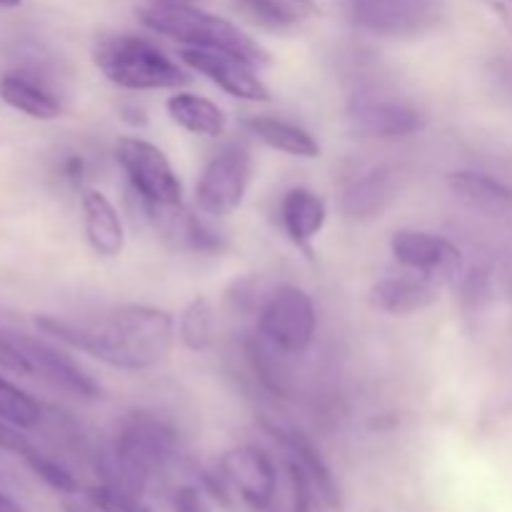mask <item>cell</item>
I'll return each mask as SVG.
<instances>
[{"instance_id": "9a60e30c", "label": "cell", "mask_w": 512, "mask_h": 512, "mask_svg": "<svg viewBox=\"0 0 512 512\" xmlns=\"http://www.w3.org/2000/svg\"><path fill=\"white\" fill-rule=\"evenodd\" d=\"M405 183V170L400 165H378L343 190V213L350 220H373L390 208Z\"/></svg>"}, {"instance_id": "d6986e66", "label": "cell", "mask_w": 512, "mask_h": 512, "mask_svg": "<svg viewBox=\"0 0 512 512\" xmlns=\"http://www.w3.org/2000/svg\"><path fill=\"white\" fill-rule=\"evenodd\" d=\"M325 220H328V205L315 190L298 185L280 200V225L290 243L298 248H310V243L325 228Z\"/></svg>"}, {"instance_id": "f1b7e54d", "label": "cell", "mask_w": 512, "mask_h": 512, "mask_svg": "<svg viewBox=\"0 0 512 512\" xmlns=\"http://www.w3.org/2000/svg\"><path fill=\"white\" fill-rule=\"evenodd\" d=\"M490 295V273L485 268L473 270L460 280V303L465 310H480Z\"/></svg>"}, {"instance_id": "83f0119b", "label": "cell", "mask_w": 512, "mask_h": 512, "mask_svg": "<svg viewBox=\"0 0 512 512\" xmlns=\"http://www.w3.org/2000/svg\"><path fill=\"white\" fill-rule=\"evenodd\" d=\"M85 498L98 505L103 512H150L140 500V495L113 483L93 485V488L85 490Z\"/></svg>"}, {"instance_id": "d4e9b609", "label": "cell", "mask_w": 512, "mask_h": 512, "mask_svg": "<svg viewBox=\"0 0 512 512\" xmlns=\"http://www.w3.org/2000/svg\"><path fill=\"white\" fill-rule=\"evenodd\" d=\"M178 335L183 345L193 353H205L215 338L213 303L205 295H195L178 318Z\"/></svg>"}, {"instance_id": "ac0fdd59", "label": "cell", "mask_w": 512, "mask_h": 512, "mask_svg": "<svg viewBox=\"0 0 512 512\" xmlns=\"http://www.w3.org/2000/svg\"><path fill=\"white\" fill-rule=\"evenodd\" d=\"M80 213L90 250L100 258H118L125 245V228L118 208L100 190L85 188L80 195Z\"/></svg>"}, {"instance_id": "4fadbf2b", "label": "cell", "mask_w": 512, "mask_h": 512, "mask_svg": "<svg viewBox=\"0 0 512 512\" xmlns=\"http://www.w3.org/2000/svg\"><path fill=\"white\" fill-rule=\"evenodd\" d=\"M153 228L173 250L195 255H220L225 250L223 233L205 225L198 215L190 213L183 203L175 205H150L143 208Z\"/></svg>"}, {"instance_id": "3957f363", "label": "cell", "mask_w": 512, "mask_h": 512, "mask_svg": "<svg viewBox=\"0 0 512 512\" xmlns=\"http://www.w3.org/2000/svg\"><path fill=\"white\" fill-rule=\"evenodd\" d=\"M138 18L145 28L175 40L183 48L223 50V53L240 55L255 68L270 63L268 50L258 40L250 38L243 28L193 3L145 5L138 10Z\"/></svg>"}, {"instance_id": "603a6c76", "label": "cell", "mask_w": 512, "mask_h": 512, "mask_svg": "<svg viewBox=\"0 0 512 512\" xmlns=\"http://www.w3.org/2000/svg\"><path fill=\"white\" fill-rule=\"evenodd\" d=\"M165 108H168V115L180 128H185L188 133L203 135V138H220L225 133V125H228L218 103L203 98V95L175 93L170 95Z\"/></svg>"}, {"instance_id": "e0dca14e", "label": "cell", "mask_w": 512, "mask_h": 512, "mask_svg": "<svg viewBox=\"0 0 512 512\" xmlns=\"http://www.w3.org/2000/svg\"><path fill=\"white\" fill-rule=\"evenodd\" d=\"M440 298V285L433 280L423 278L418 273L390 275V278L378 280L370 288V305L378 313L393 315V318H408L423 310L433 308Z\"/></svg>"}, {"instance_id": "6da1fadb", "label": "cell", "mask_w": 512, "mask_h": 512, "mask_svg": "<svg viewBox=\"0 0 512 512\" xmlns=\"http://www.w3.org/2000/svg\"><path fill=\"white\" fill-rule=\"evenodd\" d=\"M35 328L68 348L128 373H140L163 363L175 340L173 315L155 305L138 303L118 305L90 323L38 315Z\"/></svg>"}, {"instance_id": "7c38bea8", "label": "cell", "mask_w": 512, "mask_h": 512, "mask_svg": "<svg viewBox=\"0 0 512 512\" xmlns=\"http://www.w3.org/2000/svg\"><path fill=\"white\" fill-rule=\"evenodd\" d=\"M348 118L353 128L368 138H408L425 128V115L415 105L375 95L353 98Z\"/></svg>"}, {"instance_id": "1f68e13d", "label": "cell", "mask_w": 512, "mask_h": 512, "mask_svg": "<svg viewBox=\"0 0 512 512\" xmlns=\"http://www.w3.org/2000/svg\"><path fill=\"white\" fill-rule=\"evenodd\" d=\"M200 488L210 495L218 505H223L225 510L233 508V495H230V483L223 478V473H210V470H203L200 473Z\"/></svg>"}, {"instance_id": "2e32d148", "label": "cell", "mask_w": 512, "mask_h": 512, "mask_svg": "<svg viewBox=\"0 0 512 512\" xmlns=\"http://www.w3.org/2000/svg\"><path fill=\"white\" fill-rule=\"evenodd\" d=\"M265 428H268V433L283 445L288 458H293L295 463L303 468V473L308 475L310 485H313L315 498H318L328 510L343 508V493H340V485L338 480H335L330 465L325 463L318 445H315L308 435L300 433V430L295 428H285V425H275V423H265Z\"/></svg>"}, {"instance_id": "8992f818", "label": "cell", "mask_w": 512, "mask_h": 512, "mask_svg": "<svg viewBox=\"0 0 512 512\" xmlns=\"http://www.w3.org/2000/svg\"><path fill=\"white\" fill-rule=\"evenodd\" d=\"M115 158L143 208L183 203V185L178 173L158 145L135 135H125L115 143Z\"/></svg>"}, {"instance_id": "7402d4cb", "label": "cell", "mask_w": 512, "mask_h": 512, "mask_svg": "<svg viewBox=\"0 0 512 512\" xmlns=\"http://www.w3.org/2000/svg\"><path fill=\"white\" fill-rule=\"evenodd\" d=\"M448 185L460 200L485 213H512V188L503 180L475 170H458L448 175Z\"/></svg>"}, {"instance_id": "8d00e7d4", "label": "cell", "mask_w": 512, "mask_h": 512, "mask_svg": "<svg viewBox=\"0 0 512 512\" xmlns=\"http://www.w3.org/2000/svg\"><path fill=\"white\" fill-rule=\"evenodd\" d=\"M23 0H0V8H18Z\"/></svg>"}, {"instance_id": "d6a6232c", "label": "cell", "mask_w": 512, "mask_h": 512, "mask_svg": "<svg viewBox=\"0 0 512 512\" xmlns=\"http://www.w3.org/2000/svg\"><path fill=\"white\" fill-rule=\"evenodd\" d=\"M490 13L500 20L505 30L512 35V0H483Z\"/></svg>"}, {"instance_id": "ba28073f", "label": "cell", "mask_w": 512, "mask_h": 512, "mask_svg": "<svg viewBox=\"0 0 512 512\" xmlns=\"http://www.w3.org/2000/svg\"><path fill=\"white\" fill-rule=\"evenodd\" d=\"M343 5L355 28L383 38L423 35L440 20V0H343Z\"/></svg>"}, {"instance_id": "f546056e", "label": "cell", "mask_w": 512, "mask_h": 512, "mask_svg": "<svg viewBox=\"0 0 512 512\" xmlns=\"http://www.w3.org/2000/svg\"><path fill=\"white\" fill-rule=\"evenodd\" d=\"M0 370L13 375H33L23 350L15 345V340L10 338V335H3V333H0Z\"/></svg>"}, {"instance_id": "f35d334b", "label": "cell", "mask_w": 512, "mask_h": 512, "mask_svg": "<svg viewBox=\"0 0 512 512\" xmlns=\"http://www.w3.org/2000/svg\"><path fill=\"white\" fill-rule=\"evenodd\" d=\"M375 512H378V510H375Z\"/></svg>"}, {"instance_id": "484cf974", "label": "cell", "mask_w": 512, "mask_h": 512, "mask_svg": "<svg viewBox=\"0 0 512 512\" xmlns=\"http://www.w3.org/2000/svg\"><path fill=\"white\" fill-rule=\"evenodd\" d=\"M0 420L18 430H35L43 420V408L33 395L0 378Z\"/></svg>"}, {"instance_id": "7a4b0ae2", "label": "cell", "mask_w": 512, "mask_h": 512, "mask_svg": "<svg viewBox=\"0 0 512 512\" xmlns=\"http://www.w3.org/2000/svg\"><path fill=\"white\" fill-rule=\"evenodd\" d=\"M175 453L178 435L168 420L145 410L130 413L120 425L113 450L100 460L103 483L143 495L150 480L168 468Z\"/></svg>"}, {"instance_id": "d590c367", "label": "cell", "mask_w": 512, "mask_h": 512, "mask_svg": "<svg viewBox=\"0 0 512 512\" xmlns=\"http://www.w3.org/2000/svg\"><path fill=\"white\" fill-rule=\"evenodd\" d=\"M0 512H25V510L20 508L13 498H8L5 493H0Z\"/></svg>"}, {"instance_id": "277c9868", "label": "cell", "mask_w": 512, "mask_h": 512, "mask_svg": "<svg viewBox=\"0 0 512 512\" xmlns=\"http://www.w3.org/2000/svg\"><path fill=\"white\" fill-rule=\"evenodd\" d=\"M100 73L125 90H178L190 75L163 50L140 35H103L93 48Z\"/></svg>"}, {"instance_id": "5bb4252c", "label": "cell", "mask_w": 512, "mask_h": 512, "mask_svg": "<svg viewBox=\"0 0 512 512\" xmlns=\"http://www.w3.org/2000/svg\"><path fill=\"white\" fill-rule=\"evenodd\" d=\"M10 338L15 340V345L28 358L33 375H40V378L48 380L58 390L78 395V398L95 400L103 395L100 385L70 355H65L63 350L53 348V345L43 343L38 338H30V335H10Z\"/></svg>"}, {"instance_id": "30bf717a", "label": "cell", "mask_w": 512, "mask_h": 512, "mask_svg": "<svg viewBox=\"0 0 512 512\" xmlns=\"http://www.w3.org/2000/svg\"><path fill=\"white\" fill-rule=\"evenodd\" d=\"M180 60L195 73L205 75L210 83L218 85L220 90L238 100H250V103H263L270 100L268 85L255 73V65L240 55L223 53V50H203V48H183Z\"/></svg>"}, {"instance_id": "44dd1931", "label": "cell", "mask_w": 512, "mask_h": 512, "mask_svg": "<svg viewBox=\"0 0 512 512\" xmlns=\"http://www.w3.org/2000/svg\"><path fill=\"white\" fill-rule=\"evenodd\" d=\"M243 128L248 130L253 138L265 143L268 148L280 150L293 158H318L320 143L300 125L288 123V120L273 118V115H250L243 120Z\"/></svg>"}, {"instance_id": "4316f807", "label": "cell", "mask_w": 512, "mask_h": 512, "mask_svg": "<svg viewBox=\"0 0 512 512\" xmlns=\"http://www.w3.org/2000/svg\"><path fill=\"white\" fill-rule=\"evenodd\" d=\"M23 460H25V465H28V468L33 470V473L38 475L45 485H48V488L58 490V493H63V495H78V480H75L73 473H70V470H65L58 460L38 453L35 448H30L28 453L23 455Z\"/></svg>"}, {"instance_id": "8fae6325", "label": "cell", "mask_w": 512, "mask_h": 512, "mask_svg": "<svg viewBox=\"0 0 512 512\" xmlns=\"http://www.w3.org/2000/svg\"><path fill=\"white\" fill-rule=\"evenodd\" d=\"M218 470L253 510H268L273 505L278 493V470L263 450L253 445L230 448L220 458Z\"/></svg>"}, {"instance_id": "52a82bcc", "label": "cell", "mask_w": 512, "mask_h": 512, "mask_svg": "<svg viewBox=\"0 0 512 512\" xmlns=\"http://www.w3.org/2000/svg\"><path fill=\"white\" fill-rule=\"evenodd\" d=\"M253 183V153L245 143L225 145L208 160L195 183L198 210L213 218L235 213Z\"/></svg>"}, {"instance_id": "836d02e7", "label": "cell", "mask_w": 512, "mask_h": 512, "mask_svg": "<svg viewBox=\"0 0 512 512\" xmlns=\"http://www.w3.org/2000/svg\"><path fill=\"white\" fill-rule=\"evenodd\" d=\"M63 175L73 185L83 183V178H85V160L80 158V155H70V158L63 163Z\"/></svg>"}, {"instance_id": "74e56055", "label": "cell", "mask_w": 512, "mask_h": 512, "mask_svg": "<svg viewBox=\"0 0 512 512\" xmlns=\"http://www.w3.org/2000/svg\"><path fill=\"white\" fill-rule=\"evenodd\" d=\"M155 3H193V0H155Z\"/></svg>"}, {"instance_id": "4dcf8cb0", "label": "cell", "mask_w": 512, "mask_h": 512, "mask_svg": "<svg viewBox=\"0 0 512 512\" xmlns=\"http://www.w3.org/2000/svg\"><path fill=\"white\" fill-rule=\"evenodd\" d=\"M173 510L175 512H213L208 500H205V490L198 485H180L173 493Z\"/></svg>"}, {"instance_id": "5b68a950", "label": "cell", "mask_w": 512, "mask_h": 512, "mask_svg": "<svg viewBox=\"0 0 512 512\" xmlns=\"http://www.w3.org/2000/svg\"><path fill=\"white\" fill-rule=\"evenodd\" d=\"M260 338L280 355H303L318 330L315 303L298 285H280L260 310Z\"/></svg>"}, {"instance_id": "e575fe53", "label": "cell", "mask_w": 512, "mask_h": 512, "mask_svg": "<svg viewBox=\"0 0 512 512\" xmlns=\"http://www.w3.org/2000/svg\"><path fill=\"white\" fill-rule=\"evenodd\" d=\"M63 510L65 512H103L95 503H90L88 498H78V495H70V498L63 500Z\"/></svg>"}, {"instance_id": "ffe728a7", "label": "cell", "mask_w": 512, "mask_h": 512, "mask_svg": "<svg viewBox=\"0 0 512 512\" xmlns=\"http://www.w3.org/2000/svg\"><path fill=\"white\" fill-rule=\"evenodd\" d=\"M0 100L18 113L35 120H55L63 113V105L43 80L23 70L0 75Z\"/></svg>"}, {"instance_id": "cb8c5ba5", "label": "cell", "mask_w": 512, "mask_h": 512, "mask_svg": "<svg viewBox=\"0 0 512 512\" xmlns=\"http://www.w3.org/2000/svg\"><path fill=\"white\" fill-rule=\"evenodd\" d=\"M245 15L260 28L288 33L318 15L313 0H235Z\"/></svg>"}, {"instance_id": "9c48e42d", "label": "cell", "mask_w": 512, "mask_h": 512, "mask_svg": "<svg viewBox=\"0 0 512 512\" xmlns=\"http://www.w3.org/2000/svg\"><path fill=\"white\" fill-rule=\"evenodd\" d=\"M390 253L410 273L433 283H453L463 275V253L448 238L430 230L403 228L390 235Z\"/></svg>"}]
</instances>
